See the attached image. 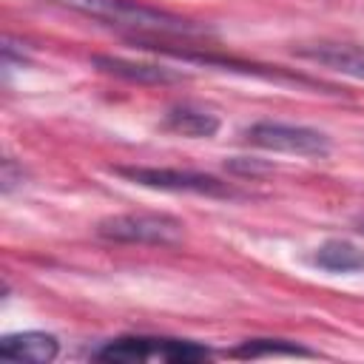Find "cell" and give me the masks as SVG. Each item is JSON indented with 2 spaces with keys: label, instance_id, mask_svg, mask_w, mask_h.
<instances>
[{
  "label": "cell",
  "instance_id": "obj_1",
  "mask_svg": "<svg viewBox=\"0 0 364 364\" xmlns=\"http://www.w3.org/2000/svg\"><path fill=\"white\" fill-rule=\"evenodd\" d=\"M68 9H77L88 17L122 26V28H134V31H151V34H202L205 28L171 14L165 9H154L136 0H60Z\"/></svg>",
  "mask_w": 364,
  "mask_h": 364
},
{
  "label": "cell",
  "instance_id": "obj_2",
  "mask_svg": "<svg viewBox=\"0 0 364 364\" xmlns=\"http://www.w3.org/2000/svg\"><path fill=\"white\" fill-rule=\"evenodd\" d=\"M117 176L142 185V188H156V191H171V193H196V196H216V199H230L236 191L199 171H179V168H154V165H114L111 168Z\"/></svg>",
  "mask_w": 364,
  "mask_h": 364
},
{
  "label": "cell",
  "instance_id": "obj_3",
  "mask_svg": "<svg viewBox=\"0 0 364 364\" xmlns=\"http://www.w3.org/2000/svg\"><path fill=\"white\" fill-rule=\"evenodd\" d=\"M210 350L196 344V341H182V338H148V336H125V338H114L105 347H100L94 353V358L100 361H122V364H134V361H202L208 358Z\"/></svg>",
  "mask_w": 364,
  "mask_h": 364
},
{
  "label": "cell",
  "instance_id": "obj_4",
  "mask_svg": "<svg viewBox=\"0 0 364 364\" xmlns=\"http://www.w3.org/2000/svg\"><path fill=\"white\" fill-rule=\"evenodd\" d=\"M97 233L111 242L131 245H179L185 239V225L168 213H117L97 225Z\"/></svg>",
  "mask_w": 364,
  "mask_h": 364
},
{
  "label": "cell",
  "instance_id": "obj_5",
  "mask_svg": "<svg viewBox=\"0 0 364 364\" xmlns=\"http://www.w3.org/2000/svg\"><path fill=\"white\" fill-rule=\"evenodd\" d=\"M245 139L256 148L276 151V154H296V156H327L330 154V136L307 125L264 119V122H253L245 131Z\"/></svg>",
  "mask_w": 364,
  "mask_h": 364
},
{
  "label": "cell",
  "instance_id": "obj_6",
  "mask_svg": "<svg viewBox=\"0 0 364 364\" xmlns=\"http://www.w3.org/2000/svg\"><path fill=\"white\" fill-rule=\"evenodd\" d=\"M299 57L313 60L318 65H327L338 74L364 80V48L361 46H350V43H313V46H301L296 48Z\"/></svg>",
  "mask_w": 364,
  "mask_h": 364
},
{
  "label": "cell",
  "instance_id": "obj_7",
  "mask_svg": "<svg viewBox=\"0 0 364 364\" xmlns=\"http://www.w3.org/2000/svg\"><path fill=\"white\" fill-rule=\"evenodd\" d=\"M94 65L105 74H114V77L128 80V82H142V85H165V82L185 80L182 71L154 65V63H134V60H122V57H111V54H97Z\"/></svg>",
  "mask_w": 364,
  "mask_h": 364
},
{
  "label": "cell",
  "instance_id": "obj_8",
  "mask_svg": "<svg viewBox=\"0 0 364 364\" xmlns=\"http://www.w3.org/2000/svg\"><path fill=\"white\" fill-rule=\"evenodd\" d=\"M60 353V341L51 333L40 330H26V333H11L0 341V355L11 361H31V364H48Z\"/></svg>",
  "mask_w": 364,
  "mask_h": 364
},
{
  "label": "cell",
  "instance_id": "obj_9",
  "mask_svg": "<svg viewBox=\"0 0 364 364\" xmlns=\"http://www.w3.org/2000/svg\"><path fill=\"white\" fill-rule=\"evenodd\" d=\"M162 128L179 136H191V139H208L219 131V117L196 105H173L165 114Z\"/></svg>",
  "mask_w": 364,
  "mask_h": 364
},
{
  "label": "cell",
  "instance_id": "obj_10",
  "mask_svg": "<svg viewBox=\"0 0 364 364\" xmlns=\"http://www.w3.org/2000/svg\"><path fill=\"white\" fill-rule=\"evenodd\" d=\"M313 264H318L321 270H330V273H353V270L364 267V253L350 242L333 239V242H324L313 253Z\"/></svg>",
  "mask_w": 364,
  "mask_h": 364
},
{
  "label": "cell",
  "instance_id": "obj_11",
  "mask_svg": "<svg viewBox=\"0 0 364 364\" xmlns=\"http://www.w3.org/2000/svg\"><path fill=\"white\" fill-rule=\"evenodd\" d=\"M230 358H264V355H290V358H313L316 353L296 344V341H284V338H250L242 341L239 347H233L228 353Z\"/></svg>",
  "mask_w": 364,
  "mask_h": 364
},
{
  "label": "cell",
  "instance_id": "obj_12",
  "mask_svg": "<svg viewBox=\"0 0 364 364\" xmlns=\"http://www.w3.org/2000/svg\"><path fill=\"white\" fill-rule=\"evenodd\" d=\"M225 168L233 171V173H242V176H259V173H270L273 171V165L259 162V159H247V156H233V159L225 162Z\"/></svg>",
  "mask_w": 364,
  "mask_h": 364
},
{
  "label": "cell",
  "instance_id": "obj_13",
  "mask_svg": "<svg viewBox=\"0 0 364 364\" xmlns=\"http://www.w3.org/2000/svg\"><path fill=\"white\" fill-rule=\"evenodd\" d=\"M14 179H17V173H14V162H11V159H3V193H9V191L17 185Z\"/></svg>",
  "mask_w": 364,
  "mask_h": 364
},
{
  "label": "cell",
  "instance_id": "obj_14",
  "mask_svg": "<svg viewBox=\"0 0 364 364\" xmlns=\"http://www.w3.org/2000/svg\"><path fill=\"white\" fill-rule=\"evenodd\" d=\"M361 233H364V222H361Z\"/></svg>",
  "mask_w": 364,
  "mask_h": 364
}]
</instances>
